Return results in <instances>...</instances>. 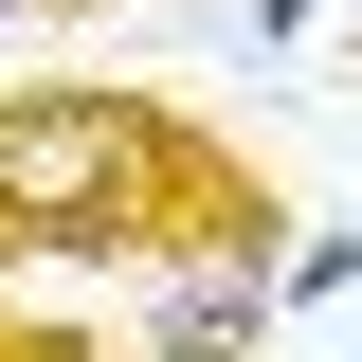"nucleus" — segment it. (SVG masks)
Instances as JSON below:
<instances>
[{"mask_svg": "<svg viewBox=\"0 0 362 362\" xmlns=\"http://www.w3.org/2000/svg\"><path fill=\"white\" fill-rule=\"evenodd\" d=\"M344 362H362V344H344Z\"/></svg>", "mask_w": 362, "mask_h": 362, "instance_id": "nucleus-6", "label": "nucleus"}, {"mask_svg": "<svg viewBox=\"0 0 362 362\" xmlns=\"http://www.w3.org/2000/svg\"><path fill=\"white\" fill-rule=\"evenodd\" d=\"M308 308H362V235H344V218L272 254V326H308Z\"/></svg>", "mask_w": 362, "mask_h": 362, "instance_id": "nucleus-2", "label": "nucleus"}, {"mask_svg": "<svg viewBox=\"0 0 362 362\" xmlns=\"http://www.w3.org/2000/svg\"><path fill=\"white\" fill-rule=\"evenodd\" d=\"M308 18H326V0H235V37H254V54H290Z\"/></svg>", "mask_w": 362, "mask_h": 362, "instance_id": "nucleus-3", "label": "nucleus"}, {"mask_svg": "<svg viewBox=\"0 0 362 362\" xmlns=\"http://www.w3.org/2000/svg\"><path fill=\"white\" fill-rule=\"evenodd\" d=\"M37 18H145V0H37Z\"/></svg>", "mask_w": 362, "mask_h": 362, "instance_id": "nucleus-4", "label": "nucleus"}, {"mask_svg": "<svg viewBox=\"0 0 362 362\" xmlns=\"http://www.w3.org/2000/svg\"><path fill=\"white\" fill-rule=\"evenodd\" d=\"M290 199L163 90H0V272H272Z\"/></svg>", "mask_w": 362, "mask_h": 362, "instance_id": "nucleus-1", "label": "nucleus"}, {"mask_svg": "<svg viewBox=\"0 0 362 362\" xmlns=\"http://www.w3.org/2000/svg\"><path fill=\"white\" fill-rule=\"evenodd\" d=\"M0 18H37V0H0Z\"/></svg>", "mask_w": 362, "mask_h": 362, "instance_id": "nucleus-5", "label": "nucleus"}]
</instances>
